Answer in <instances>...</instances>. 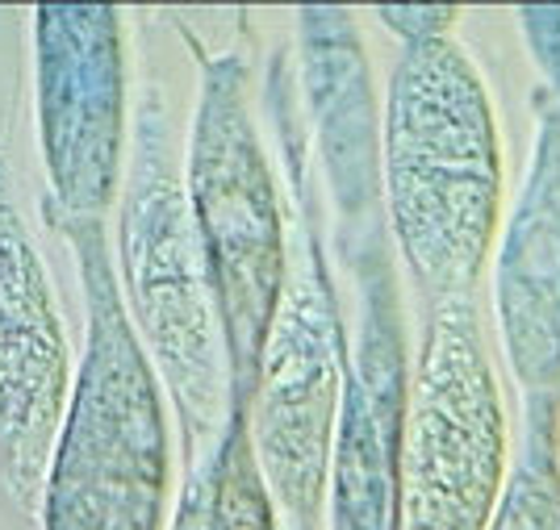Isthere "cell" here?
Wrapping results in <instances>:
<instances>
[{"label":"cell","instance_id":"cell-5","mask_svg":"<svg viewBox=\"0 0 560 530\" xmlns=\"http://www.w3.org/2000/svg\"><path fill=\"white\" fill-rule=\"evenodd\" d=\"M348 360L351 339L327 251L302 205V217L293 222L289 276L238 405L284 530H327L330 456L348 392Z\"/></svg>","mask_w":560,"mask_h":530},{"label":"cell","instance_id":"cell-4","mask_svg":"<svg viewBox=\"0 0 560 530\" xmlns=\"http://www.w3.org/2000/svg\"><path fill=\"white\" fill-rule=\"evenodd\" d=\"M185 192L226 330L234 405H243L289 276L293 226L284 217L277 167L259 139L247 63L238 55H213L201 68L185 146Z\"/></svg>","mask_w":560,"mask_h":530},{"label":"cell","instance_id":"cell-12","mask_svg":"<svg viewBox=\"0 0 560 530\" xmlns=\"http://www.w3.org/2000/svg\"><path fill=\"white\" fill-rule=\"evenodd\" d=\"M167 530H284L259 476L247 422L234 410L226 431L188 463Z\"/></svg>","mask_w":560,"mask_h":530},{"label":"cell","instance_id":"cell-11","mask_svg":"<svg viewBox=\"0 0 560 530\" xmlns=\"http://www.w3.org/2000/svg\"><path fill=\"white\" fill-rule=\"evenodd\" d=\"M302 75L323 180L343 226H381V117L348 9H302Z\"/></svg>","mask_w":560,"mask_h":530},{"label":"cell","instance_id":"cell-3","mask_svg":"<svg viewBox=\"0 0 560 530\" xmlns=\"http://www.w3.org/2000/svg\"><path fill=\"white\" fill-rule=\"evenodd\" d=\"M114 276L192 463L234 417V376L164 93L142 89L114 205Z\"/></svg>","mask_w":560,"mask_h":530},{"label":"cell","instance_id":"cell-13","mask_svg":"<svg viewBox=\"0 0 560 530\" xmlns=\"http://www.w3.org/2000/svg\"><path fill=\"white\" fill-rule=\"evenodd\" d=\"M552 405H527L523 447L486 530H560V472L548 435Z\"/></svg>","mask_w":560,"mask_h":530},{"label":"cell","instance_id":"cell-8","mask_svg":"<svg viewBox=\"0 0 560 530\" xmlns=\"http://www.w3.org/2000/svg\"><path fill=\"white\" fill-rule=\"evenodd\" d=\"M360 322L330 456L327 530H397V463L410 397V351L389 263V234L369 231L355 251Z\"/></svg>","mask_w":560,"mask_h":530},{"label":"cell","instance_id":"cell-6","mask_svg":"<svg viewBox=\"0 0 560 530\" xmlns=\"http://www.w3.org/2000/svg\"><path fill=\"white\" fill-rule=\"evenodd\" d=\"M506 401L477 301L427 305L397 463V530H486L511 476Z\"/></svg>","mask_w":560,"mask_h":530},{"label":"cell","instance_id":"cell-10","mask_svg":"<svg viewBox=\"0 0 560 530\" xmlns=\"http://www.w3.org/2000/svg\"><path fill=\"white\" fill-rule=\"evenodd\" d=\"M493 326L523 405L560 389V101L539 105L536 146L511 217L498 226Z\"/></svg>","mask_w":560,"mask_h":530},{"label":"cell","instance_id":"cell-15","mask_svg":"<svg viewBox=\"0 0 560 530\" xmlns=\"http://www.w3.org/2000/svg\"><path fill=\"white\" fill-rule=\"evenodd\" d=\"M548 435H552V456H557V472H560V389L552 397V410H548Z\"/></svg>","mask_w":560,"mask_h":530},{"label":"cell","instance_id":"cell-1","mask_svg":"<svg viewBox=\"0 0 560 530\" xmlns=\"http://www.w3.org/2000/svg\"><path fill=\"white\" fill-rule=\"evenodd\" d=\"M381 222L427 305L477 293L502 226L498 121L456 38L401 47L381 114Z\"/></svg>","mask_w":560,"mask_h":530},{"label":"cell","instance_id":"cell-14","mask_svg":"<svg viewBox=\"0 0 560 530\" xmlns=\"http://www.w3.org/2000/svg\"><path fill=\"white\" fill-rule=\"evenodd\" d=\"M376 22H385L406 47L447 38V30L456 25V9H376Z\"/></svg>","mask_w":560,"mask_h":530},{"label":"cell","instance_id":"cell-7","mask_svg":"<svg viewBox=\"0 0 560 530\" xmlns=\"http://www.w3.org/2000/svg\"><path fill=\"white\" fill-rule=\"evenodd\" d=\"M34 117L50 217L105 222L130 151L126 30L109 4L34 9Z\"/></svg>","mask_w":560,"mask_h":530},{"label":"cell","instance_id":"cell-9","mask_svg":"<svg viewBox=\"0 0 560 530\" xmlns=\"http://www.w3.org/2000/svg\"><path fill=\"white\" fill-rule=\"evenodd\" d=\"M71 380L68 326L0 155V476L13 502L34 514Z\"/></svg>","mask_w":560,"mask_h":530},{"label":"cell","instance_id":"cell-2","mask_svg":"<svg viewBox=\"0 0 560 530\" xmlns=\"http://www.w3.org/2000/svg\"><path fill=\"white\" fill-rule=\"evenodd\" d=\"M50 222L71 243L89 326L50 447L43 530H167L172 401L126 318L105 222Z\"/></svg>","mask_w":560,"mask_h":530}]
</instances>
